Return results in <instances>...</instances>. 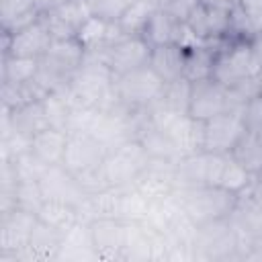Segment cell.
I'll list each match as a JSON object with an SVG mask.
<instances>
[{"label":"cell","mask_w":262,"mask_h":262,"mask_svg":"<svg viewBox=\"0 0 262 262\" xmlns=\"http://www.w3.org/2000/svg\"><path fill=\"white\" fill-rule=\"evenodd\" d=\"M35 225H37V215L31 213V211H25L20 207H14V209L4 213V217H2V235H0L2 260L8 258V256H12L14 260L23 256Z\"/></svg>","instance_id":"cell-11"},{"label":"cell","mask_w":262,"mask_h":262,"mask_svg":"<svg viewBox=\"0 0 262 262\" xmlns=\"http://www.w3.org/2000/svg\"><path fill=\"white\" fill-rule=\"evenodd\" d=\"M184 63H186V47L184 45L170 43V45L151 47L149 68L166 84H172V82L184 78Z\"/></svg>","instance_id":"cell-16"},{"label":"cell","mask_w":262,"mask_h":262,"mask_svg":"<svg viewBox=\"0 0 262 262\" xmlns=\"http://www.w3.org/2000/svg\"><path fill=\"white\" fill-rule=\"evenodd\" d=\"M92 246L98 258H123L129 237V221L94 217L88 221Z\"/></svg>","instance_id":"cell-9"},{"label":"cell","mask_w":262,"mask_h":262,"mask_svg":"<svg viewBox=\"0 0 262 262\" xmlns=\"http://www.w3.org/2000/svg\"><path fill=\"white\" fill-rule=\"evenodd\" d=\"M90 53L98 55L117 78V76L133 72V70H139L143 66H149L151 45L141 35H127V37L111 43L108 47L90 51Z\"/></svg>","instance_id":"cell-7"},{"label":"cell","mask_w":262,"mask_h":262,"mask_svg":"<svg viewBox=\"0 0 262 262\" xmlns=\"http://www.w3.org/2000/svg\"><path fill=\"white\" fill-rule=\"evenodd\" d=\"M151 156L135 137L106 151L102 162V178L106 186H133L137 178L149 168Z\"/></svg>","instance_id":"cell-4"},{"label":"cell","mask_w":262,"mask_h":262,"mask_svg":"<svg viewBox=\"0 0 262 262\" xmlns=\"http://www.w3.org/2000/svg\"><path fill=\"white\" fill-rule=\"evenodd\" d=\"M37 219L43 221L45 225L53 227L61 235H66L80 221V215H78V209L74 205H70V203L45 199L41 209H39V213H37Z\"/></svg>","instance_id":"cell-22"},{"label":"cell","mask_w":262,"mask_h":262,"mask_svg":"<svg viewBox=\"0 0 262 262\" xmlns=\"http://www.w3.org/2000/svg\"><path fill=\"white\" fill-rule=\"evenodd\" d=\"M239 203V194L221 186H184L180 196V209L199 227L211 221L227 219Z\"/></svg>","instance_id":"cell-2"},{"label":"cell","mask_w":262,"mask_h":262,"mask_svg":"<svg viewBox=\"0 0 262 262\" xmlns=\"http://www.w3.org/2000/svg\"><path fill=\"white\" fill-rule=\"evenodd\" d=\"M219 45V41H217ZM217 45L213 47V41H203L199 45L186 47V63H184V80L196 82L211 78L213 74V63H215V53Z\"/></svg>","instance_id":"cell-20"},{"label":"cell","mask_w":262,"mask_h":262,"mask_svg":"<svg viewBox=\"0 0 262 262\" xmlns=\"http://www.w3.org/2000/svg\"><path fill=\"white\" fill-rule=\"evenodd\" d=\"M201 4L209 6V8H219V10H231L235 0H199Z\"/></svg>","instance_id":"cell-29"},{"label":"cell","mask_w":262,"mask_h":262,"mask_svg":"<svg viewBox=\"0 0 262 262\" xmlns=\"http://www.w3.org/2000/svg\"><path fill=\"white\" fill-rule=\"evenodd\" d=\"M188 29L184 23L176 20L170 12H166L162 6H158L149 20L145 23V29L141 33V37L151 45H170V43H178L184 45V37H186Z\"/></svg>","instance_id":"cell-15"},{"label":"cell","mask_w":262,"mask_h":262,"mask_svg":"<svg viewBox=\"0 0 262 262\" xmlns=\"http://www.w3.org/2000/svg\"><path fill=\"white\" fill-rule=\"evenodd\" d=\"M92 14L94 12L90 0H66L53 10L43 12V18L53 39H68V37H78L80 29Z\"/></svg>","instance_id":"cell-12"},{"label":"cell","mask_w":262,"mask_h":262,"mask_svg":"<svg viewBox=\"0 0 262 262\" xmlns=\"http://www.w3.org/2000/svg\"><path fill=\"white\" fill-rule=\"evenodd\" d=\"M39 59L35 57H12L4 55L2 61V82L10 84H27L37 78Z\"/></svg>","instance_id":"cell-23"},{"label":"cell","mask_w":262,"mask_h":262,"mask_svg":"<svg viewBox=\"0 0 262 262\" xmlns=\"http://www.w3.org/2000/svg\"><path fill=\"white\" fill-rule=\"evenodd\" d=\"M160 4H156L154 0H137L117 23L121 27V31L125 35H141L145 29V23L149 20L151 12L158 8Z\"/></svg>","instance_id":"cell-24"},{"label":"cell","mask_w":262,"mask_h":262,"mask_svg":"<svg viewBox=\"0 0 262 262\" xmlns=\"http://www.w3.org/2000/svg\"><path fill=\"white\" fill-rule=\"evenodd\" d=\"M229 108H233V106L229 102V94H227V88L223 84H219L213 78L190 82L186 115L192 121L205 123V121L213 119L215 115L229 111Z\"/></svg>","instance_id":"cell-8"},{"label":"cell","mask_w":262,"mask_h":262,"mask_svg":"<svg viewBox=\"0 0 262 262\" xmlns=\"http://www.w3.org/2000/svg\"><path fill=\"white\" fill-rule=\"evenodd\" d=\"M86 47L78 37L53 39L47 53L39 59L37 82L47 92H68L72 78L86 59Z\"/></svg>","instance_id":"cell-1"},{"label":"cell","mask_w":262,"mask_h":262,"mask_svg":"<svg viewBox=\"0 0 262 262\" xmlns=\"http://www.w3.org/2000/svg\"><path fill=\"white\" fill-rule=\"evenodd\" d=\"M94 16H100L108 23H119L121 16L137 2V0H90Z\"/></svg>","instance_id":"cell-25"},{"label":"cell","mask_w":262,"mask_h":262,"mask_svg":"<svg viewBox=\"0 0 262 262\" xmlns=\"http://www.w3.org/2000/svg\"><path fill=\"white\" fill-rule=\"evenodd\" d=\"M250 47H252V53H254V57H256V63H258V68H260V72H262V29L256 31V33L250 37Z\"/></svg>","instance_id":"cell-28"},{"label":"cell","mask_w":262,"mask_h":262,"mask_svg":"<svg viewBox=\"0 0 262 262\" xmlns=\"http://www.w3.org/2000/svg\"><path fill=\"white\" fill-rule=\"evenodd\" d=\"M4 123L6 127H10L12 131L25 135V137H33L35 133L43 131L49 127L47 117H45V108H43V98L41 100H33L27 102L14 111H4Z\"/></svg>","instance_id":"cell-17"},{"label":"cell","mask_w":262,"mask_h":262,"mask_svg":"<svg viewBox=\"0 0 262 262\" xmlns=\"http://www.w3.org/2000/svg\"><path fill=\"white\" fill-rule=\"evenodd\" d=\"M35 2V6L41 10V12H49V10H53L55 6H59L61 2H66V0H33Z\"/></svg>","instance_id":"cell-30"},{"label":"cell","mask_w":262,"mask_h":262,"mask_svg":"<svg viewBox=\"0 0 262 262\" xmlns=\"http://www.w3.org/2000/svg\"><path fill=\"white\" fill-rule=\"evenodd\" d=\"M33 0H2V33L12 35L41 18Z\"/></svg>","instance_id":"cell-19"},{"label":"cell","mask_w":262,"mask_h":262,"mask_svg":"<svg viewBox=\"0 0 262 262\" xmlns=\"http://www.w3.org/2000/svg\"><path fill=\"white\" fill-rule=\"evenodd\" d=\"M51 43H53L51 31H49L43 14H41V18L35 20L33 25H29V27L12 33V35H4V55L41 59L47 53Z\"/></svg>","instance_id":"cell-10"},{"label":"cell","mask_w":262,"mask_h":262,"mask_svg":"<svg viewBox=\"0 0 262 262\" xmlns=\"http://www.w3.org/2000/svg\"><path fill=\"white\" fill-rule=\"evenodd\" d=\"M254 76H260V68L252 53L250 39H221L217 45L211 78L225 88H231Z\"/></svg>","instance_id":"cell-3"},{"label":"cell","mask_w":262,"mask_h":262,"mask_svg":"<svg viewBox=\"0 0 262 262\" xmlns=\"http://www.w3.org/2000/svg\"><path fill=\"white\" fill-rule=\"evenodd\" d=\"M246 131L244 108H229L201 123V151L231 154Z\"/></svg>","instance_id":"cell-6"},{"label":"cell","mask_w":262,"mask_h":262,"mask_svg":"<svg viewBox=\"0 0 262 262\" xmlns=\"http://www.w3.org/2000/svg\"><path fill=\"white\" fill-rule=\"evenodd\" d=\"M166 90V82L149 68L143 66L129 74L115 78V96L117 102L127 106L129 111H141L145 106H154Z\"/></svg>","instance_id":"cell-5"},{"label":"cell","mask_w":262,"mask_h":262,"mask_svg":"<svg viewBox=\"0 0 262 262\" xmlns=\"http://www.w3.org/2000/svg\"><path fill=\"white\" fill-rule=\"evenodd\" d=\"M244 119H246V129L262 133V90L248 100L244 106Z\"/></svg>","instance_id":"cell-26"},{"label":"cell","mask_w":262,"mask_h":262,"mask_svg":"<svg viewBox=\"0 0 262 262\" xmlns=\"http://www.w3.org/2000/svg\"><path fill=\"white\" fill-rule=\"evenodd\" d=\"M39 186H41V192H43L45 199L70 203L78 211L90 196L86 192V188L80 184V180L74 174H70L61 164L59 166H49L45 170V174L41 176Z\"/></svg>","instance_id":"cell-13"},{"label":"cell","mask_w":262,"mask_h":262,"mask_svg":"<svg viewBox=\"0 0 262 262\" xmlns=\"http://www.w3.org/2000/svg\"><path fill=\"white\" fill-rule=\"evenodd\" d=\"M184 25L199 41H221L229 37V10L209 8L199 2Z\"/></svg>","instance_id":"cell-14"},{"label":"cell","mask_w":262,"mask_h":262,"mask_svg":"<svg viewBox=\"0 0 262 262\" xmlns=\"http://www.w3.org/2000/svg\"><path fill=\"white\" fill-rule=\"evenodd\" d=\"M68 145V131L47 127L31 137V151L47 166H59L63 162Z\"/></svg>","instance_id":"cell-18"},{"label":"cell","mask_w":262,"mask_h":262,"mask_svg":"<svg viewBox=\"0 0 262 262\" xmlns=\"http://www.w3.org/2000/svg\"><path fill=\"white\" fill-rule=\"evenodd\" d=\"M231 156L244 170H248L252 176H258L262 172V133L246 129L231 149Z\"/></svg>","instance_id":"cell-21"},{"label":"cell","mask_w":262,"mask_h":262,"mask_svg":"<svg viewBox=\"0 0 262 262\" xmlns=\"http://www.w3.org/2000/svg\"><path fill=\"white\" fill-rule=\"evenodd\" d=\"M166 12H170L176 20L186 23L188 16L192 14V10L199 6V0H162L160 4Z\"/></svg>","instance_id":"cell-27"}]
</instances>
